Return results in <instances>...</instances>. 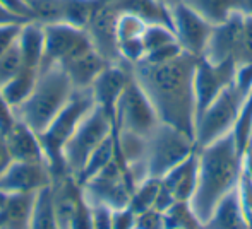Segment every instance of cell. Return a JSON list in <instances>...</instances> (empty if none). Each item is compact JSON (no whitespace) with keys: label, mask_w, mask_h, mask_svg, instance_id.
I'll return each instance as SVG.
<instances>
[{"label":"cell","mask_w":252,"mask_h":229,"mask_svg":"<svg viewBox=\"0 0 252 229\" xmlns=\"http://www.w3.org/2000/svg\"><path fill=\"white\" fill-rule=\"evenodd\" d=\"M24 67L23 57H21V50L17 41L0 55V87L5 86L12 77H16Z\"/></svg>","instance_id":"obj_33"},{"label":"cell","mask_w":252,"mask_h":229,"mask_svg":"<svg viewBox=\"0 0 252 229\" xmlns=\"http://www.w3.org/2000/svg\"><path fill=\"white\" fill-rule=\"evenodd\" d=\"M12 163V156L9 153V147L5 142V135L0 133V175L9 168V164Z\"/></svg>","instance_id":"obj_42"},{"label":"cell","mask_w":252,"mask_h":229,"mask_svg":"<svg viewBox=\"0 0 252 229\" xmlns=\"http://www.w3.org/2000/svg\"><path fill=\"white\" fill-rule=\"evenodd\" d=\"M30 229H60L59 223H57L55 209H53L52 185L36 192Z\"/></svg>","instance_id":"obj_25"},{"label":"cell","mask_w":252,"mask_h":229,"mask_svg":"<svg viewBox=\"0 0 252 229\" xmlns=\"http://www.w3.org/2000/svg\"><path fill=\"white\" fill-rule=\"evenodd\" d=\"M96 9V0H62V23L86 29Z\"/></svg>","instance_id":"obj_28"},{"label":"cell","mask_w":252,"mask_h":229,"mask_svg":"<svg viewBox=\"0 0 252 229\" xmlns=\"http://www.w3.org/2000/svg\"><path fill=\"white\" fill-rule=\"evenodd\" d=\"M93 108L94 98L91 93V87L74 89L72 96L65 103V106L57 113V116L43 132L38 133L45 153V161H47L48 170L52 173V181L65 175H70L67 170L65 159H63V149L77 130V127L81 125V122L91 113Z\"/></svg>","instance_id":"obj_3"},{"label":"cell","mask_w":252,"mask_h":229,"mask_svg":"<svg viewBox=\"0 0 252 229\" xmlns=\"http://www.w3.org/2000/svg\"><path fill=\"white\" fill-rule=\"evenodd\" d=\"M69 229H94L93 228V212H91V205L86 200V197H83L77 205L74 217L70 221Z\"/></svg>","instance_id":"obj_35"},{"label":"cell","mask_w":252,"mask_h":229,"mask_svg":"<svg viewBox=\"0 0 252 229\" xmlns=\"http://www.w3.org/2000/svg\"><path fill=\"white\" fill-rule=\"evenodd\" d=\"M83 192L90 204H103L113 210L129 205L130 193H132L115 157L96 176L84 183Z\"/></svg>","instance_id":"obj_11"},{"label":"cell","mask_w":252,"mask_h":229,"mask_svg":"<svg viewBox=\"0 0 252 229\" xmlns=\"http://www.w3.org/2000/svg\"><path fill=\"white\" fill-rule=\"evenodd\" d=\"M113 154H115V142H113V133H110V137H106L100 146H98V149L90 156L88 163L84 164L83 171H81L79 176L76 178L77 183L83 186L88 179L96 176L98 173H100L103 168L113 159Z\"/></svg>","instance_id":"obj_27"},{"label":"cell","mask_w":252,"mask_h":229,"mask_svg":"<svg viewBox=\"0 0 252 229\" xmlns=\"http://www.w3.org/2000/svg\"><path fill=\"white\" fill-rule=\"evenodd\" d=\"M244 157L232 132L197 149V186L190 207L201 224L209 219L216 204L239 185Z\"/></svg>","instance_id":"obj_2"},{"label":"cell","mask_w":252,"mask_h":229,"mask_svg":"<svg viewBox=\"0 0 252 229\" xmlns=\"http://www.w3.org/2000/svg\"><path fill=\"white\" fill-rule=\"evenodd\" d=\"M235 60L209 62L197 58L194 72V98H196V120L208 110V106L235 80Z\"/></svg>","instance_id":"obj_9"},{"label":"cell","mask_w":252,"mask_h":229,"mask_svg":"<svg viewBox=\"0 0 252 229\" xmlns=\"http://www.w3.org/2000/svg\"><path fill=\"white\" fill-rule=\"evenodd\" d=\"M134 224H136V214L129 209V205L113 210L112 229H134Z\"/></svg>","instance_id":"obj_38"},{"label":"cell","mask_w":252,"mask_h":229,"mask_svg":"<svg viewBox=\"0 0 252 229\" xmlns=\"http://www.w3.org/2000/svg\"><path fill=\"white\" fill-rule=\"evenodd\" d=\"M211 26L221 24L235 12V0H182Z\"/></svg>","instance_id":"obj_24"},{"label":"cell","mask_w":252,"mask_h":229,"mask_svg":"<svg viewBox=\"0 0 252 229\" xmlns=\"http://www.w3.org/2000/svg\"><path fill=\"white\" fill-rule=\"evenodd\" d=\"M108 65L110 62H106L94 48H90L84 53L60 63L63 72L67 74V77L72 82L74 89H88V87H91L94 80L98 79V76Z\"/></svg>","instance_id":"obj_19"},{"label":"cell","mask_w":252,"mask_h":229,"mask_svg":"<svg viewBox=\"0 0 252 229\" xmlns=\"http://www.w3.org/2000/svg\"><path fill=\"white\" fill-rule=\"evenodd\" d=\"M112 127L113 125L108 116L94 104L91 113L81 122V125L77 127V130L63 149V159H65L67 170L74 178L79 176L84 164L88 163L91 154L98 149V146L106 137H110Z\"/></svg>","instance_id":"obj_7"},{"label":"cell","mask_w":252,"mask_h":229,"mask_svg":"<svg viewBox=\"0 0 252 229\" xmlns=\"http://www.w3.org/2000/svg\"><path fill=\"white\" fill-rule=\"evenodd\" d=\"M0 3L16 16L26 21H33V12H31V5L28 0H0Z\"/></svg>","instance_id":"obj_41"},{"label":"cell","mask_w":252,"mask_h":229,"mask_svg":"<svg viewBox=\"0 0 252 229\" xmlns=\"http://www.w3.org/2000/svg\"><path fill=\"white\" fill-rule=\"evenodd\" d=\"M74 93V86L60 65L40 70L33 93L21 106L14 108L17 120L41 133Z\"/></svg>","instance_id":"obj_4"},{"label":"cell","mask_w":252,"mask_h":229,"mask_svg":"<svg viewBox=\"0 0 252 229\" xmlns=\"http://www.w3.org/2000/svg\"><path fill=\"white\" fill-rule=\"evenodd\" d=\"M196 57L182 51L163 63L139 60L130 65L134 79L146 93L159 122L187 133L192 139L196 128Z\"/></svg>","instance_id":"obj_1"},{"label":"cell","mask_w":252,"mask_h":229,"mask_svg":"<svg viewBox=\"0 0 252 229\" xmlns=\"http://www.w3.org/2000/svg\"><path fill=\"white\" fill-rule=\"evenodd\" d=\"M244 16L233 12L225 23L213 26L211 36L206 45L202 58L209 62H223V60H235L239 53L240 41H242ZM237 63V62H235Z\"/></svg>","instance_id":"obj_15"},{"label":"cell","mask_w":252,"mask_h":229,"mask_svg":"<svg viewBox=\"0 0 252 229\" xmlns=\"http://www.w3.org/2000/svg\"><path fill=\"white\" fill-rule=\"evenodd\" d=\"M28 23L26 19H23V17L16 16V14H12L10 10H7L5 7L0 3V26H9V24H24Z\"/></svg>","instance_id":"obj_43"},{"label":"cell","mask_w":252,"mask_h":229,"mask_svg":"<svg viewBox=\"0 0 252 229\" xmlns=\"http://www.w3.org/2000/svg\"><path fill=\"white\" fill-rule=\"evenodd\" d=\"M38 76H40L38 69L23 67L16 77H12L5 86L0 87V93L12 108L21 106L30 98V94L33 93L34 86L38 82Z\"/></svg>","instance_id":"obj_23"},{"label":"cell","mask_w":252,"mask_h":229,"mask_svg":"<svg viewBox=\"0 0 252 229\" xmlns=\"http://www.w3.org/2000/svg\"><path fill=\"white\" fill-rule=\"evenodd\" d=\"M17 45H19L24 67L40 70L41 62H43V53H45L43 24L36 23V21H28V23H24L23 26H21Z\"/></svg>","instance_id":"obj_20"},{"label":"cell","mask_w":252,"mask_h":229,"mask_svg":"<svg viewBox=\"0 0 252 229\" xmlns=\"http://www.w3.org/2000/svg\"><path fill=\"white\" fill-rule=\"evenodd\" d=\"M175 33L168 26H163V24H150V26H146V29L143 33V43L146 53H150L153 50H158L161 47H166L170 43H175Z\"/></svg>","instance_id":"obj_32"},{"label":"cell","mask_w":252,"mask_h":229,"mask_svg":"<svg viewBox=\"0 0 252 229\" xmlns=\"http://www.w3.org/2000/svg\"><path fill=\"white\" fill-rule=\"evenodd\" d=\"M237 65L252 63V17H244L242 41H240L239 53L235 57Z\"/></svg>","instance_id":"obj_34"},{"label":"cell","mask_w":252,"mask_h":229,"mask_svg":"<svg viewBox=\"0 0 252 229\" xmlns=\"http://www.w3.org/2000/svg\"><path fill=\"white\" fill-rule=\"evenodd\" d=\"M5 142L12 161L21 163H47L40 142V135L21 120H16L12 128L5 133Z\"/></svg>","instance_id":"obj_16"},{"label":"cell","mask_w":252,"mask_h":229,"mask_svg":"<svg viewBox=\"0 0 252 229\" xmlns=\"http://www.w3.org/2000/svg\"><path fill=\"white\" fill-rule=\"evenodd\" d=\"M33 21L40 24L62 23V0H30Z\"/></svg>","instance_id":"obj_31"},{"label":"cell","mask_w":252,"mask_h":229,"mask_svg":"<svg viewBox=\"0 0 252 229\" xmlns=\"http://www.w3.org/2000/svg\"><path fill=\"white\" fill-rule=\"evenodd\" d=\"M130 76V65L126 62L110 63L98 76V79L91 86V93L94 98V104L110 118L112 125L115 123V111L119 100L127 86ZM113 128V127H112Z\"/></svg>","instance_id":"obj_14"},{"label":"cell","mask_w":252,"mask_h":229,"mask_svg":"<svg viewBox=\"0 0 252 229\" xmlns=\"http://www.w3.org/2000/svg\"><path fill=\"white\" fill-rule=\"evenodd\" d=\"M159 188H161V179L158 178H144L139 185L130 193L129 209L134 214H143L150 209H155L156 199H158Z\"/></svg>","instance_id":"obj_26"},{"label":"cell","mask_w":252,"mask_h":229,"mask_svg":"<svg viewBox=\"0 0 252 229\" xmlns=\"http://www.w3.org/2000/svg\"><path fill=\"white\" fill-rule=\"evenodd\" d=\"M158 123L159 120L156 116L151 101L148 100L146 93L141 89V86L130 72L127 86L120 96L119 104H117L115 123H113L112 130L130 132L146 139Z\"/></svg>","instance_id":"obj_8"},{"label":"cell","mask_w":252,"mask_h":229,"mask_svg":"<svg viewBox=\"0 0 252 229\" xmlns=\"http://www.w3.org/2000/svg\"><path fill=\"white\" fill-rule=\"evenodd\" d=\"M161 186L175 202H190L197 186V147L187 159L172 168L161 178Z\"/></svg>","instance_id":"obj_17"},{"label":"cell","mask_w":252,"mask_h":229,"mask_svg":"<svg viewBox=\"0 0 252 229\" xmlns=\"http://www.w3.org/2000/svg\"><path fill=\"white\" fill-rule=\"evenodd\" d=\"M16 120H17V116H16L14 108L7 103L5 98H3L2 93H0V133L5 135V133L12 128V125L16 123Z\"/></svg>","instance_id":"obj_39"},{"label":"cell","mask_w":252,"mask_h":229,"mask_svg":"<svg viewBox=\"0 0 252 229\" xmlns=\"http://www.w3.org/2000/svg\"><path fill=\"white\" fill-rule=\"evenodd\" d=\"M134 229H165L163 212L156 209H150L143 214H137Z\"/></svg>","instance_id":"obj_36"},{"label":"cell","mask_w":252,"mask_h":229,"mask_svg":"<svg viewBox=\"0 0 252 229\" xmlns=\"http://www.w3.org/2000/svg\"><path fill=\"white\" fill-rule=\"evenodd\" d=\"M115 7L122 14H132L150 24H163L173 31L172 14L161 0H115Z\"/></svg>","instance_id":"obj_21"},{"label":"cell","mask_w":252,"mask_h":229,"mask_svg":"<svg viewBox=\"0 0 252 229\" xmlns=\"http://www.w3.org/2000/svg\"><path fill=\"white\" fill-rule=\"evenodd\" d=\"M235 12L244 17H252V0H235Z\"/></svg>","instance_id":"obj_44"},{"label":"cell","mask_w":252,"mask_h":229,"mask_svg":"<svg viewBox=\"0 0 252 229\" xmlns=\"http://www.w3.org/2000/svg\"><path fill=\"white\" fill-rule=\"evenodd\" d=\"M249 221L244 212L240 186L232 188L218 204L201 229H247Z\"/></svg>","instance_id":"obj_18"},{"label":"cell","mask_w":252,"mask_h":229,"mask_svg":"<svg viewBox=\"0 0 252 229\" xmlns=\"http://www.w3.org/2000/svg\"><path fill=\"white\" fill-rule=\"evenodd\" d=\"M196 151L192 137L166 123L159 122L146 137V173L150 178L161 179L172 168L190 156Z\"/></svg>","instance_id":"obj_5"},{"label":"cell","mask_w":252,"mask_h":229,"mask_svg":"<svg viewBox=\"0 0 252 229\" xmlns=\"http://www.w3.org/2000/svg\"><path fill=\"white\" fill-rule=\"evenodd\" d=\"M52 185V173L47 163H21L12 161L0 175V192L5 195L14 193H36Z\"/></svg>","instance_id":"obj_13"},{"label":"cell","mask_w":252,"mask_h":229,"mask_svg":"<svg viewBox=\"0 0 252 229\" xmlns=\"http://www.w3.org/2000/svg\"><path fill=\"white\" fill-rule=\"evenodd\" d=\"M247 98L249 96H244L233 80L232 86L226 87L209 104L208 110L196 120L194 142H196L197 149H202V147L209 146L215 140L221 139L223 135L232 132Z\"/></svg>","instance_id":"obj_6"},{"label":"cell","mask_w":252,"mask_h":229,"mask_svg":"<svg viewBox=\"0 0 252 229\" xmlns=\"http://www.w3.org/2000/svg\"><path fill=\"white\" fill-rule=\"evenodd\" d=\"M23 24H9V26H0V55L7 51L19 38V31Z\"/></svg>","instance_id":"obj_40"},{"label":"cell","mask_w":252,"mask_h":229,"mask_svg":"<svg viewBox=\"0 0 252 229\" xmlns=\"http://www.w3.org/2000/svg\"><path fill=\"white\" fill-rule=\"evenodd\" d=\"M93 212V228L94 229H112V214L113 209L103 204H90Z\"/></svg>","instance_id":"obj_37"},{"label":"cell","mask_w":252,"mask_h":229,"mask_svg":"<svg viewBox=\"0 0 252 229\" xmlns=\"http://www.w3.org/2000/svg\"><path fill=\"white\" fill-rule=\"evenodd\" d=\"M233 139H235L237 149L242 156L247 154V149L251 146V139H252V93L249 94V98L244 103L240 115L237 118L235 125H233Z\"/></svg>","instance_id":"obj_30"},{"label":"cell","mask_w":252,"mask_h":229,"mask_svg":"<svg viewBox=\"0 0 252 229\" xmlns=\"http://www.w3.org/2000/svg\"><path fill=\"white\" fill-rule=\"evenodd\" d=\"M36 193H14L7 195L0 210L2 229H30Z\"/></svg>","instance_id":"obj_22"},{"label":"cell","mask_w":252,"mask_h":229,"mask_svg":"<svg viewBox=\"0 0 252 229\" xmlns=\"http://www.w3.org/2000/svg\"><path fill=\"white\" fill-rule=\"evenodd\" d=\"M165 229H201L202 224L194 214L190 202H173L163 212Z\"/></svg>","instance_id":"obj_29"},{"label":"cell","mask_w":252,"mask_h":229,"mask_svg":"<svg viewBox=\"0 0 252 229\" xmlns=\"http://www.w3.org/2000/svg\"><path fill=\"white\" fill-rule=\"evenodd\" d=\"M45 53L40 70L60 65L67 60L93 48L86 29H79L67 23L45 24Z\"/></svg>","instance_id":"obj_10"},{"label":"cell","mask_w":252,"mask_h":229,"mask_svg":"<svg viewBox=\"0 0 252 229\" xmlns=\"http://www.w3.org/2000/svg\"><path fill=\"white\" fill-rule=\"evenodd\" d=\"M168 9L172 14L173 33H175L177 43L186 53L201 58L204 55L209 36H211L213 26L206 23L201 16H197L182 0L173 2L172 5H168Z\"/></svg>","instance_id":"obj_12"}]
</instances>
